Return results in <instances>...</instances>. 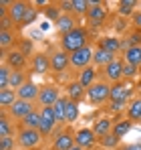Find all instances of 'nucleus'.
Wrapping results in <instances>:
<instances>
[{"instance_id": "obj_33", "label": "nucleus", "mask_w": 141, "mask_h": 150, "mask_svg": "<svg viewBox=\"0 0 141 150\" xmlns=\"http://www.w3.org/2000/svg\"><path fill=\"white\" fill-rule=\"evenodd\" d=\"M131 128H133V122L127 120V118H123V120H117V122H115V126H113V134L123 140V138L131 132Z\"/></svg>"}, {"instance_id": "obj_31", "label": "nucleus", "mask_w": 141, "mask_h": 150, "mask_svg": "<svg viewBox=\"0 0 141 150\" xmlns=\"http://www.w3.org/2000/svg\"><path fill=\"white\" fill-rule=\"evenodd\" d=\"M123 61L127 65H133V67H141V45L139 47H131L123 53Z\"/></svg>"}, {"instance_id": "obj_21", "label": "nucleus", "mask_w": 141, "mask_h": 150, "mask_svg": "<svg viewBox=\"0 0 141 150\" xmlns=\"http://www.w3.org/2000/svg\"><path fill=\"white\" fill-rule=\"evenodd\" d=\"M113 126H115V122H113L109 116H103V118L95 120L93 132H95L97 138H103V136H107V134H113Z\"/></svg>"}, {"instance_id": "obj_1", "label": "nucleus", "mask_w": 141, "mask_h": 150, "mask_svg": "<svg viewBox=\"0 0 141 150\" xmlns=\"http://www.w3.org/2000/svg\"><path fill=\"white\" fill-rule=\"evenodd\" d=\"M83 47H89V30L85 26H77L75 30H70V33L61 37V47L59 49H63L69 55L83 49Z\"/></svg>"}, {"instance_id": "obj_38", "label": "nucleus", "mask_w": 141, "mask_h": 150, "mask_svg": "<svg viewBox=\"0 0 141 150\" xmlns=\"http://www.w3.org/2000/svg\"><path fill=\"white\" fill-rule=\"evenodd\" d=\"M79 116H81V108H79V103H75V101L69 100V105H67V124L77 122Z\"/></svg>"}, {"instance_id": "obj_44", "label": "nucleus", "mask_w": 141, "mask_h": 150, "mask_svg": "<svg viewBox=\"0 0 141 150\" xmlns=\"http://www.w3.org/2000/svg\"><path fill=\"white\" fill-rule=\"evenodd\" d=\"M131 25H133V28L141 30V10H137V12L131 16Z\"/></svg>"}, {"instance_id": "obj_24", "label": "nucleus", "mask_w": 141, "mask_h": 150, "mask_svg": "<svg viewBox=\"0 0 141 150\" xmlns=\"http://www.w3.org/2000/svg\"><path fill=\"white\" fill-rule=\"evenodd\" d=\"M121 45H123V53L127 49H131V47H139L141 45V30L137 28H133V30H125V37L121 39Z\"/></svg>"}, {"instance_id": "obj_36", "label": "nucleus", "mask_w": 141, "mask_h": 150, "mask_svg": "<svg viewBox=\"0 0 141 150\" xmlns=\"http://www.w3.org/2000/svg\"><path fill=\"white\" fill-rule=\"evenodd\" d=\"M91 4L89 0H73V14L75 16H87Z\"/></svg>"}, {"instance_id": "obj_43", "label": "nucleus", "mask_w": 141, "mask_h": 150, "mask_svg": "<svg viewBox=\"0 0 141 150\" xmlns=\"http://www.w3.org/2000/svg\"><path fill=\"white\" fill-rule=\"evenodd\" d=\"M137 75H139V67H133V65H127V63H125V69H123L125 81H129V79H133V77H137Z\"/></svg>"}, {"instance_id": "obj_27", "label": "nucleus", "mask_w": 141, "mask_h": 150, "mask_svg": "<svg viewBox=\"0 0 141 150\" xmlns=\"http://www.w3.org/2000/svg\"><path fill=\"white\" fill-rule=\"evenodd\" d=\"M125 118L131 120L133 124L141 122V98H133L127 105V112H125Z\"/></svg>"}, {"instance_id": "obj_18", "label": "nucleus", "mask_w": 141, "mask_h": 150, "mask_svg": "<svg viewBox=\"0 0 141 150\" xmlns=\"http://www.w3.org/2000/svg\"><path fill=\"white\" fill-rule=\"evenodd\" d=\"M70 101H75V103H81V101L87 98V87L85 85H81V81L79 79H73L67 83V93H65Z\"/></svg>"}, {"instance_id": "obj_30", "label": "nucleus", "mask_w": 141, "mask_h": 150, "mask_svg": "<svg viewBox=\"0 0 141 150\" xmlns=\"http://www.w3.org/2000/svg\"><path fill=\"white\" fill-rule=\"evenodd\" d=\"M6 136H14V122L6 112H2L0 114V138H6Z\"/></svg>"}, {"instance_id": "obj_9", "label": "nucleus", "mask_w": 141, "mask_h": 150, "mask_svg": "<svg viewBox=\"0 0 141 150\" xmlns=\"http://www.w3.org/2000/svg\"><path fill=\"white\" fill-rule=\"evenodd\" d=\"M30 71L36 75H47L48 71H52L50 53H34L30 59Z\"/></svg>"}, {"instance_id": "obj_45", "label": "nucleus", "mask_w": 141, "mask_h": 150, "mask_svg": "<svg viewBox=\"0 0 141 150\" xmlns=\"http://www.w3.org/2000/svg\"><path fill=\"white\" fill-rule=\"evenodd\" d=\"M119 150H141V142H133L127 146H119Z\"/></svg>"}, {"instance_id": "obj_13", "label": "nucleus", "mask_w": 141, "mask_h": 150, "mask_svg": "<svg viewBox=\"0 0 141 150\" xmlns=\"http://www.w3.org/2000/svg\"><path fill=\"white\" fill-rule=\"evenodd\" d=\"M75 132H70L69 128L67 130H61L54 138H52V144H50V150H70L75 146Z\"/></svg>"}, {"instance_id": "obj_29", "label": "nucleus", "mask_w": 141, "mask_h": 150, "mask_svg": "<svg viewBox=\"0 0 141 150\" xmlns=\"http://www.w3.org/2000/svg\"><path fill=\"white\" fill-rule=\"evenodd\" d=\"M20 128H30V130H38L40 128V108H34L22 122H20Z\"/></svg>"}, {"instance_id": "obj_41", "label": "nucleus", "mask_w": 141, "mask_h": 150, "mask_svg": "<svg viewBox=\"0 0 141 150\" xmlns=\"http://www.w3.org/2000/svg\"><path fill=\"white\" fill-rule=\"evenodd\" d=\"M127 105L129 101H109V112L111 114H119V112H127Z\"/></svg>"}, {"instance_id": "obj_11", "label": "nucleus", "mask_w": 141, "mask_h": 150, "mask_svg": "<svg viewBox=\"0 0 141 150\" xmlns=\"http://www.w3.org/2000/svg\"><path fill=\"white\" fill-rule=\"evenodd\" d=\"M2 63H6L12 71H24V67L28 65V57L22 55L18 49H12L6 55H2Z\"/></svg>"}, {"instance_id": "obj_35", "label": "nucleus", "mask_w": 141, "mask_h": 150, "mask_svg": "<svg viewBox=\"0 0 141 150\" xmlns=\"http://www.w3.org/2000/svg\"><path fill=\"white\" fill-rule=\"evenodd\" d=\"M121 144V138H117L115 134H107L103 138H99V146H103L105 150H115Z\"/></svg>"}, {"instance_id": "obj_6", "label": "nucleus", "mask_w": 141, "mask_h": 150, "mask_svg": "<svg viewBox=\"0 0 141 150\" xmlns=\"http://www.w3.org/2000/svg\"><path fill=\"white\" fill-rule=\"evenodd\" d=\"M123 69H125V61L121 59V57H115L107 67H103L101 69V73L105 77V81L107 83H119V81H123L125 77H123Z\"/></svg>"}, {"instance_id": "obj_14", "label": "nucleus", "mask_w": 141, "mask_h": 150, "mask_svg": "<svg viewBox=\"0 0 141 150\" xmlns=\"http://www.w3.org/2000/svg\"><path fill=\"white\" fill-rule=\"evenodd\" d=\"M75 142H77V146L89 150V148H93L95 144H99V138L95 136L93 128H79L75 132Z\"/></svg>"}, {"instance_id": "obj_23", "label": "nucleus", "mask_w": 141, "mask_h": 150, "mask_svg": "<svg viewBox=\"0 0 141 150\" xmlns=\"http://www.w3.org/2000/svg\"><path fill=\"white\" fill-rule=\"evenodd\" d=\"M137 4H139L137 0H119L117 2V14L121 18H127V16L131 18V16L137 12V10H135Z\"/></svg>"}, {"instance_id": "obj_2", "label": "nucleus", "mask_w": 141, "mask_h": 150, "mask_svg": "<svg viewBox=\"0 0 141 150\" xmlns=\"http://www.w3.org/2000/svg\"><path fill=\"white\" fill-rule=\"evenodd\" d=\"M45 136L38 130H30V128H18L16 132V144L22 150H36L43 144Z\"/></svg>"}, {"instance_id": "obj_5", "label": "nucleus", "mask_w": 141, "mask_h": 150, "mask_svg": "<svg viewBox=\"0 0 141 150\" xmlns=\"http://www.w3.org/2000/svg\"><path fill=\"white\" fill-rule=\"evenodd\" d=\"M89 4H91V8H89V12H87V23L91 28H99V26H103L105 23V18H107V6L103 4V2H97V0H89Z\"/></svg>"}, {"instance_id": "obj_15", "label": "nucleus", "mask_w": 141, "mask_h": 150, "mask_svg": "<svg viewBox=\"0 0 141 150\" xmlns=\"http://www.w3.org/2000/svg\"><path fill=\"white\" fill-rule=\"evenodd\" d=\"M34 108H36L34 103H28V101L16 100L14 103H12V105H10V108H8V110H6V114H8L12 120H18V122H22V120L26 118V116H28V114H30V112H32V110H34Z\"/></svg>"}, {"instance_id": "obj_12", "label": "nucleus", "mask_w": 141, "mask_h": 150, "mask_svg": "<svg viewBox=\"0 0 141 150\" xmlns=\"http://www.w3.org/2000/svg\"><path fill=\"white\" fill-rule=\"evenodd\" d=\"M50 65H52V71L54 73H65L70 67V55L65 53L63 49H54L50 53Z\"/></svg>"}, {"instance_id": "obj_39", "label": "nucleus", "mask_w": 141, "mask_h": 150, "mask_svg": "<svg viewBox=\"0 0 141 150\" xmlns=\"http://www.w3.org/2000/svg\"><path fill=\"white\" fill-rule=\"evenodd\" d=\"M10 73H12V69H10L6 63H2V65H0V89H8Z\"/></svg>"}, {"instance_id": "obj_46", "label": "nucleus", "mask_w": 141, "mask_h": 150, "mask_svg": "<svg viewBox=\"0 0 141 150\" xmlns=\"http://www.w3.org/2000/svg\"><path fill=\"white\" fill-rule=\"evenodd\" d=\"M70 150H85V148H81V146H77V144H75V146H73Z\"/></svg>"}, {"instance_id": "obj_4", "label": "nucleus", "mask_w": 141, "mask_h": 150, "mask_svg": "<svg viewBox=\"0 0 141 150\" xmlns=\"http://www.w3.org/2000/svg\"><path fill=\"white\" fill-rule=\"evenodd\" d=\"M93 55H95V49L91 45L75 51V53H70V69L83 71V69L91 67V65H93Z\"/></svg>"}, {"instance_id": "obj_16", "label": "nucleus", "mask_w": 141, "mask_h": 150, "mask_svg": "<svg viewBox=\"0 0 141 150\" xmlns=\"http://www.w3.org/2000/svg\"><path fill=\"white\" fill-rule=\"evenodd\" d=\"M28 8H30V2H26V0H10L8 16L12 18V23L16 26H20V23H22V18H24V14H26Z\"/></svg>"}, {"instance_id": "obj_19", "label": "nucleus", "mask_w": 141, "mask_h": 150, "mask_svg": "<svg viewBox=\"0 0 141 150\" xmlns=\"http://www.w3.org/2000/svg\"><path fill=\"white\" fill-rule=\"evenodd\" d=\"M97 47H99V49H105L107 53H111V55H115V57H117L119 51H123L121 39L115 37V35H105V37H101V39L97 41Z\"/></svg>"}, {"instance_id": "obj_28", "label": "nucleus", "mask_w": 141, "mask_h": 150, "mask_svg": "<svg viewBox=\"0 0 141 150\" xmlns=\"http://www.w3.org/2000/svg\"><path fill=\"white\" fill-rule=\"evenodd\" d=\"M67 105H69V98H67V96H63L61 100L52 105V110H54V118H57L59 124H67Z\"/></svg>"}, {"instance_id": "obj_17", "label": "nucleus", "mask_w": 141, "mask_h": 150, "mask_svg": "<svg viewBox=\"0 0 141 150\" xmlns=\"http://www.w3.org/2000/svg\"><path fill=\"white\" fill-rule=\"evenodd\" d=\"M38 93H40V85H36L32 79H28V81L24 83L20 89H16V96H18V100L28 101V103H34V101L38 100Z\"/></svg>"}, {"instance_id": "obj_10", "label": "nucleus", "mask_w": 141, "mask_h": 150, "mask_svg": "<svg viewBox=\"0 0 141 150\" xmlns=\"http://www.w3.org/2000/svg\"><path fill=\"white\" fill-rule=\"evenodd\" d=\"M57 118H54V110L52 108H40V128H38V132L48 138L52 132H54V128H57Z\"/></svg>"}, {"instance_id": "obj_34", "label": "nucleus", "mask_w": 141, "mask_h": 150, "mask_svg": "<svg viewBox=\"0 0 141 150\" xmlns=\"http://www.w3.org/2000/svg\"><path fill=\"white\" fill-rule=\"evenodd\" d=\"M28 81V75H26V71H12L10 73V81H8V87L10 89H20L24 83Z\"/></svg>"}, {"instance_id": "obj_22", "label": "nucleus", "mask_w": 141, "mask_h": 150, "mask_svg": "<svg viewBox=\"0 0 141 150\" xmlns=\"http://www.w3.org/2000/svg\"><path fill=\"white\" fill-rule=\"evenodd\" d=\"M16 43H18V39H16L14 30H0V51H2V55L12 51Z\"/></svg>"}, {"instance_id": "obj_40", "label": "nucleus", "mask_w": 141, "mask_h": 150, "mask_svg": "<svg viewBox=\"0 0 141 150\" xmlns=\"http://www.w3.org/2000/svg\"><path fill=\"white\" fill-rule=\"evenodd\" d=\"M18 51L22 55H26V57H30L32 51H34V43L30 39H18Z\"/></svg>"}, {"instance_id": "obj_3", "label": "nucleus", "mask_w": 141, "mask_h": 150, "mask_svg": "<svg viewBox=\"0 0 141 150\" xmlns=\"http://www.w3.org/2000/svg\"><path fill=\"white\" fill-rule=\"evenodd\" d=\"M109 96H111V83H107L105 79L97 81L95 85H91L87 89V100L93 105H101V103L109 101Z\"/></svg>"}, {"instance_id": "obj_25", "label": "nucleus", "mask_w": 141, "mask_h": 150, "mask_svg": "<svg viewBox=\"0 0 141 150\" xmlns=\"http://www.w3.org/2000/svg\"><path fill=\"white\" fill-rule=\"evenodd\" d=\"M115 59V55H111V53H107L105 49H99V47H95V55H93V65L97 69H103V67H107L111 61Z\"/></svg>"}, {"instance_id": "obj_47", "label": "nucleus", "mask_w": 141, "mask_h": 150, "mask_svg": "<svg viewBox=\"0 0 141 150\" xmlns=\"http://www.w3.org/2000/svg\"><path fill=\"white\" fill-rule=\"evenodd\" d=\"M139 75H141V67H139Z\"/></svg>"}, {"instance_id": "obj_26", "label": "nucleus", "mask_w": 141, "mask_h": 150, "mask_svg": "<svg viewBox=\"0 0 141 150\" xmlns=\"http://www.w3.org/2000/svg\"><path fill=\"white\" fill-rule=\"evenodd\" d=\"M97 67L95 65H91V67H87V69H83V71H79V81H81V85H85L87 89L91 87V85H95L97 83Z\"/></svg>"}, {"instance_id": "obj_8", "label": "nucleus", "mask_w": 141, "mask_h": 150, "mask_svg": "<svg viewBox=\"0 0 141 150\" xmlns=\"http://www.w3.org/2000/svg\"><path fill=\"white\" fill-rule=\"evenodd\" d=\"M131 96H133V85H131L129 81L123 79V81L111 85L109 101H131Z\"/></svg>"}, {"instance_id": "obj_32", "label": "nucleus", "mask_w": 141, "mask_h": 150, "mask_svg": "<svg viewBox=\"0 0 141 150\" xmlns=\"http://www.w3.org/2000/svg\"><path fill=\"white\" fill-rule=\"evenodd\" d=\"M16 100H18V96H16L14 89H10V87L8 89H0V110L2 112H6Z\"/></svg>"}, {"instance_id": "obj_7", "label": "nucleus", "mask_w": 141, "mask_h": 150, "mask_svg": "<svg viewBox=\"0 0 141 150\" xmlns=\"http://www.w3.org/2000/svg\"><path fill=\"white\" fill-rule=\"evenodd\" d=\"M63 96H61V89H59V85H52V83H47V85H43L40 87V93H38V108H52L57 101L61 100Z\"/></svg>"}, {"instance_id": "obj_37", "label": "nucleus", "mask_w": 141, "mask_h": 150, "mask_svg": "<svg viewBox=\"0 0 141 150\" xmlns=\"http://www.w3.org/2000/svg\"><path fill=\"white\" fill-rule=\"evenodd\" d=\"M36 16H38V8H36L34 4H30V8L26 10V14H24V18H22V23H20V26H18V28H26V26L34 25Z\"/></svg>"}, {"instance_id": "obj_20", "label": "nucleus", "mask_w": 141, "mask_h": 150, "mask_svg": "<svg viewBox=\"0 0 141 150\" xmlns=\"http://www.w3.org/2000/svg\"><path fill=\"white\" fill-rule=\"evenodd\" d=\"M79 25V21H77V16L75 14H67V12H63L61 16H59V21L54 23V28L61 33V37L63 35H67V33H70V30H75Z\"/></svg>"}, {"instance_id": "obj_42", "label": "nucleus", "mask_w": 141, "mask_h": 150, "mask_svg": "<svg viewBox=\"0 0 141 150\" xmlns=\"http://www.w3.org/2000/svg\"><path fill=\"white\" fill-rule=\"evenodd\" d=\"M16 144V138L14 136H6V138H0V150H14Z\"/></svg>"}]
</instances>
